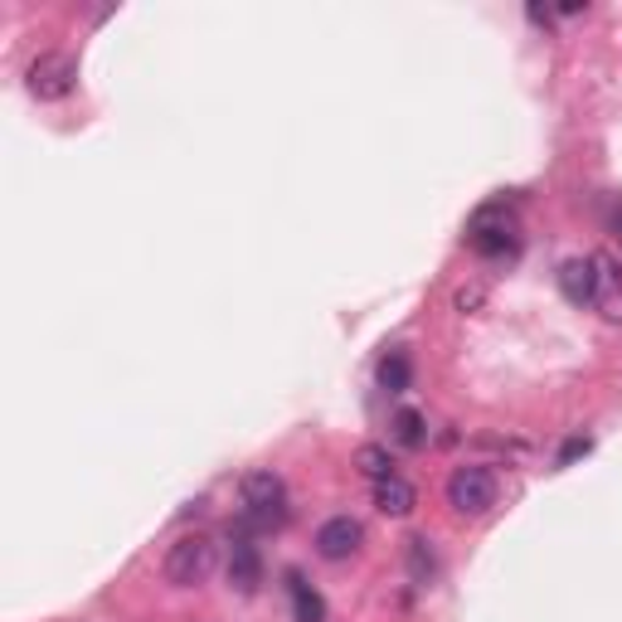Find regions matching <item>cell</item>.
I'll use <instances>...</instances> for the list:
<instances>
[{
    "instance_id": "1",
    "label": "cell",
    "mask_w": 622,
    "mask_h": 622,
    "mask_svg": "<svg viewBox=\"0 0 622 622\" xmlns=\"http://www.w3.org/2000/svg\"><path fill=\"white\" fill-rule=\"evenodd\" d=\"M243 530H283L287 526V482L277 472H249L243 477Z\"/></svg>"
},
{
    "instance_id": "2",
    "label": "cell",
    "mask_w": 622,
    "mask_h": 622,
    "mask_svg": "<svg viewBox=\"0 0 622 622\" xmlns=\"http://www.w3.org/2000/svg\"><path fill=\"white\" fill-rule=\"evenodd\" d=\"M467 243L482 259H510V253L520 249L516 210H506V204H482V210L467 219Z\"/></svg>"
},
{
    "instance_id": "3",
    "label": "cell",
    "mask_w": 622,
    "mask_h": 622,
    "mask_svg": "<svg viewBox=\"0 0 622 622\" xmlns=\"http://www.w3.org/2000/svg\"><path fill=\"white\" fill-rule=\"evenodd\" d=\"M214 540L210 535H180L176 545L166 550V579L176 583V589H194V583H204L214 574Z\"/></svg>"
},
{
    "instance_id": "4",
    "label": "cell",
    "mask_w": 622,
    "mask_h": 622,
    "mask_svg": "<svg viewBox=\"0 0 622 622\" xmlns=\"http://www.w3.org/2000/svg\"><path fill=\"white\" fill-rule=\"evenodd\" d=\"M447 506L457 516H486L496 506V472L492 467H457L447 477Z\"/></svg>"
},
{
    "instance_id": "5",
    "label": "cell",
    "mask_w": 622,
    "mask_h": 622,
    "mask_svg": "<svg viewBox=\"0 0 622 622\" xmlns=\"http://www.w3.org/2000/svg\"><path fill=\"white\" fill-rule=\"evenodd\" d=\"M78 88V64H73V54H40L30 64V93L40 97V103H59V97H68Z\"/></svg>"
},
{
    "instance_id": "6",
    "label": "cell",
    "mask_w": 622,
    "mask_h": 622,
    "mask_svg": "<svg viewBox=\"0 0 622 622\" xmlns=\"http://www.w3.org/2000/svg\"><path fill=\"white\" fill-rule=\"evenodd\" d=\"M589 307L603 316V321L622 326V263L613 253H593V297Z\"/></svg>"
},
{
    "instance_id": "7",
    "label": "cell",
    "mask_w": 622,
    "mask_h": 622,
    "mask_svg": "<svg viewBox=\"0 0 622 622\" xmlns=\"http://www.w3.org/2000/svg\"><path fill=\"white\" fill-rule=\"evenodd\" d=\"M229 583L239 593H259L263 583V559H259V545H253L249 530H234V545H229Z\"/></svg>"
},
{
    "instance_id": "8",
    "label": "cell",
    "mask_w": 622,
    "mask_h": 622,
    "mask_svg": "<svg viewBox=\"0 0 622 622\" xmlns=\"http://www.w3.org/2000/svg\"><path fill=\"white\" fill-rule=\"evenodd\" d=\"M360 540H365L360 520H350V516H331L321 530H316V555L331 559V565H340V559H350V555L360 550Z\"/></svg>"
},
{
    "instance_id": "9",
    "label": "cell",
    "mask_w": 622,
    "mask_h": 622,
    "mask_svg": "<svg viewBox=\"0 0 622 622\" xmlns=\"http://www.w3.org/2000/svg\"><path fill=\"white\" fill-rule=\"evenodd\" d=\"M559 292H565L574 307L593 297V259H565L559 263Z\"/></svg>"
},
{
    "instance_id": "10",
    "label": "cell",
    "mask_w": 622,
    "mask_h": 622,
    "mask_svg": "<svg viewBox=\"0 0 622 622\" xmlns=\"http://www.w3.org/2000/svg\"><path fill=\"white\" fill-rule=\"evenodd\" d=\"M375 380H380L384 394H404L409 380H413V360H409V350H384L380 365H375Z\"/></svg>"
},
{
    "instance_id": "11",
    "label": "cell",
    "mask_w": 622,
    "mask_h": 622,
    "mask_svg": "<svg viewBox=\"0 0 622 622\" xmlns=\"http://www.w3.org/2000/svg\"><path fill=\"white\" fill-rule=\"evenodd\" d=\"M375 506L384 510V516H409L413 506H419V492L404 482V477H389V482H375Z\"/></svg>"
},
{
    "instance_id": "12",
    "label": "cell",
    "mask_w": 622,
    "mask_h": 622,
    "mask_svg": "<svg viewBox=\"0 0 622 622\" xmlns=\"http://www.w3.org/2000/svg\"><path fill=\"white\" fill-rule=\"evenodd\" d=\"M287 593H292V613H297V622H326L321 593H316L302 574H287Z\"/></svg>"
},
{
    "instance_id": "13",
    "label": "cell",
    "mask_w": 622,
    "mask_h": 622,
    "mask_svg": "<svg viewBox=\"0 0 622 622\" xmlns=\"http://www.w3.org/2000/svg\"><path fill=\"white\" fill-rule=\"evenodd\" d=\"M394 443L399 447H423L429 443V419L419 409H399L394 413Z\"/></svg>"
},
{
    "instance_id": "14",
    "label": "cell",
    "mask_w": 622,
    "mask_h": 622,
    "mask_svg": "<svg viewBox=\"0 0 622 622\" xmlns=\"http://www.w3.org/2000/svg\"><path fill=\"white\" fill-rule=\"evenodd\" d=\"M356 467H360L370 482H389V477H399V472H394V457H389V447H380V443H365L360 453H356Z\"/></svg>"
},
{
    "instance_id": "15",
    "label": "cell",
    "mask_w": 622,
    "mask_h": 622,
    "mask_svg": "<svg viewBox=\"0 0 622 622\" xmlns=\"http://www.w3.org/2000/svg\"><path fill=\"white\" fill-rule=\"evenodd\" d=\"M409 569H413V579H419V583H429L437 574L433 550H429V540H423V535H413V540H409Z\"/></svg>"
},
{
    "instance_id": "16",
    "label": "cell",
    "mask_w": 622,
    "mask_h": 622,
    "mask_svg": "<svg viewBox=\"0 0 622 622\" xmlns=\"http://www.w3.org/2000/svg\"><path fill=\"white\" fill-rule=\"evenodd\" d=\"M589 437H569V443L565 447H559V467H569V462H574V457H583V453H589Z\"/></svg>"
},
{
    "instance_id": "17",
    "label": "cell",
    "mask_w": 622,
    "mask_h": 622,
    "mask_svg": "<svg viewBox=\"0 0 622 622\" xmlns=\"http://www.w3.org/2000/svg\"><path fill=\"white\" fill-rule=\"evenodd\" d=\"M608 229H613V234L622 239V200H613V204H608Z\"/></svg>"
}]
</instances>
